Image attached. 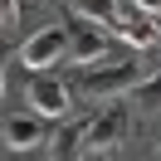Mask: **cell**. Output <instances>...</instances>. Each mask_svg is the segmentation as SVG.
I'll return each instance as SVG.
<instances>
[{
	"label": "cell",
	"mask_w": 161,
	"mask_h": 161,
	"mask_svg": "<svg viewBox=\"0 0 161 161\" xmlns=\"http://www.w3.org/2000/svg\"><path fill=\"white\" fill-rule=\"evenodd\" d=\"M142 78H147V73H142L137 59H108V64H98V69L83 73L78 93H83V98H93V103H117L122 93H137Z\"/></svg>",
	"instance_id": "1"
},
{
	"label": "cell",
	"mask_w": 161,
	"mask_h": 161,
	"mask_svg": "<svg viewBox=\"0 0 161 161\" xmlns=\"http://www.w3.org/2000/svg\"><path fill=\"white\" fill-rule=\"evenodd\" d=\"M88 156V122H64L49 137V161H83Z\"/></svg>",
	"instance_id": "7"
},
{
	"label": "cell",
	"mask_w": 161,
	"mask_h": 161,
	"mask_svg": "<svg viewBox=\"0 0 161 161\" xmlns=\"http://www.w3.org/2000/svg\"><path fill=\"white\" fill-rule=\"evenodd\" d=\"M132 137V112L122 108V103H108L103 112H93L88 117V151H117L122 142Z\"/></svg>",
	"instance_id": "3"
},
{
	"label": "cell",
	"mask_w": 161,
	"mask_h": 161,
	"mask_svg": "<svg viewBox=\"0 0 161 161\" xmlns=\"http://www.w3.org/2000/svg\"><path fill=\"white\" fill-rule=\"evenodd\" d=\"M69 44H73V30H64V25H44V30H34L30 39L15 49V59H20L30 73H44L49 64H59L64 54H69Z\"/></svg>",
	"instance_id": "2"
},
{
	"label": "cell",
	"mask_w": 161,
	"mask_h": 161,
	"mask_svg": "<svg viewBox=\"0 0 161 161\" xmlns=\"http://www.w3.org/2000/svg\"><path fill=\"white\" fill-rule=\"evenodd\" d=\"M44 122H49V117H39V112H10V117H5V147H10V151L49 147L54 132H44Z\"/></svg>",
	"instance_id": "5"
},
{
	"label": "cell",
	"mask_w": 161,
	"mask_h": 161,
	"mask_svg": "<svg viewBox=\"0 0 161 161\" xmlns=\"http://www.w3.org/2000/svg\"><path fill=\"white\" fill-rule=\"evenodd\" d=\"M132 98H137V112H161V73H147V78H142V88L132 93Z\"/></svg>",
	"instance_id": "9"
},
{
	"label": "cell",
	"mask_w": 161,
	"mask_h": 161,
	"mask_svg": "<svg viewBox=\"0 0 161 161\" xmlns=\"http://www.w3.org/2000/svg\"><path fill=\"white\" fill-rule=\"evenodd\" d=\"M132 10H142V15H161V0H127Z\"/></svg>",
	"instance_id": "11"
},
{
	"label": "cell",
	"mask_w": 161,
	"mask_h": 161,
	"mask_svg": "<svg viewBox=\"0 0 161 161\" xmlns=\"http://www.w3.org/2000/svg\"><path fill=\"white\" fill-rule=\"evenodd\" d=\"M151 25H156V34H161V15H151Z\"/></svg>",
	"instance_id": "12"
},
{
	"label": "cell",
	"mask_w": 161,
	"mask_h": 161,
	"mask_svg": "<svg viewBox=\"0 0 161 161\" xmlns=\"http://www.w3.org/2000/svg\"><path fill=\"white\" fill-rule=\"evenodd\" d=\"M73 10H78V20H88V25L117 30V20H122V0H73Z\"/></svg>",
	"instance_id": "8"
},
{
	"label": "cell",
	"mask_w": 161,
	"mask_h": 161,
	"mask_svg": "<svg viewBox=\"0 0 161 161\" xmlns=\"http://www.w3.org/2000/svg\"><path fill=\"white\" fill-rule=\"evenodd\" d=\"M30 112H39L49 122H64L69 117V88L59 78H30Z\"/></svg>",
	"instance_id": "6"
},
{
	"label": "cell",
	"mask_w": 161,
	"mask_h": 161,
	"mask_svg": "<svg viewBox=\"0 0 161 161\" xmlns=\"http://www.w3.org/2000/svg\"><path fill=\"white\" fill-rule=\"evenodd\" d=\"M69 30H73V44H69V59H73V64L98 69V64L112 59V39H117V30H103V25H88V20L69 25Z\"/></svg>",
	"instance_id": "4"
},
{
	"label": "cell",
	"mask_w": 161,
	"mask_h": 161,
	"mask_svg": "<svg viewBox=\"0 0 161 161\" xmlns=\"http://www.w3.org/2000/svg\"><path fill=\"white\" fill-rule=\"evenodd\" d=\"M0 25H5V30L20 25V0H0Z\"/></svg>",
	"instance_id": "10"
}]
</instances>
